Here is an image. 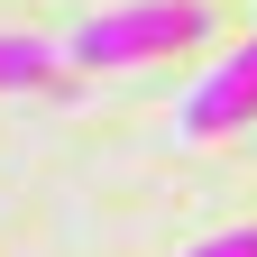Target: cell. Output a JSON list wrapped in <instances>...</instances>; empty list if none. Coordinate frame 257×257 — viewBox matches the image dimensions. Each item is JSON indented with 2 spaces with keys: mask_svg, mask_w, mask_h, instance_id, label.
Masks as SVG:
<instances>
[{
  "mask_svg": "<svg viewBox=\"0 0 257 257\" xmlns=\"http://www.w3.org/2000/svg\"><path fill=\"white\" fill-rule=\"evenodd\" d=\"M64 83V55L46 37H19V28H0V92H46Z\"/></svg>",
  "mask_w": 257,
  "mask_h": 257,
  "instance_id": "obj_3",
  "label": "cell"
},
{
  "mask_svg": "<svg viewBox=\"0 0 257 257\" xmlns=\"http://www.w3.org/2000/svg\"><path fill=\"white\" fill-rule=\"evenodd\" d=\"M202 28H211L202 0H128V10H110V19H83V28H74V46H64V64L101 74V64L184 55V46H202Z\"/></svg>",
  "mask_w": 257,
  "mask_h": 257,
  "instance_id": "obj_1",
  "label": "cell"
},
{
  "mask_svg": "<svg viewBox=\"0 0 257 257\" xmlns=\"http://www.w3.org/2000/svg\"><path fill=\"white\" fill-rule=\"evenodd\" d=\"M248 119H257V37H248V46H230L202 83L184 92L175 138H230V128H248Z\"/></svg>",
  "mask_w": 257,
  "mask_h": 257,
  "instance_id": "obj_2",
  "label": "cell"
},
{
  "mask_svg": "<svg viewBox=\"0 0 257 257\" xmlns=\"http://www.w3.org/2000/svg\"><path fill=\"white\" fill-rule=\"evenodd\" d=\"M184 257H257V230H220V239H202V248H184Z\"/></svg>",
  "mask_w": 257,
  "mask_h": 257,
  "instance_id": "obj_4",
  "label": "cell"
}]
</instances>
